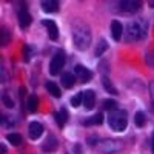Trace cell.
<instances>
[{"label": "cell", "instance_id": "1", "mask_svg": "<svg viewBox=\"0 0 154 154\" xmlns=\"http://www.w3.org/2000/svg\"><path fill=\"white\" fill-rule=\"evenodd\" d=\"M91 29L88 25H85L83 22H77L72 28V40L74 45L77 46V49L80 51H86L91 45Z\"/></svg>", "mask_w": 154, "mask_h": 154}, {"label": "cell", "instance_id": "2", "mask_svg": "<svg viewBox=\"0 0 154 154\" xmlns=\"http://www.w3.org/2000/svg\"><path fill=\"white\" fill-rule=\"evenodd\" d=\"M148 31V26L143 20H134L126 26V32H125V40L126 42H134L139 38L145 37Z\"/></svg>", "mask_w": 154, "mask_h": 154}, {"label": "cell", "instance_id": "3", "mask_svg": "<svg viewBox=\"0 0 154 154\" xmlns=\"http://www.w3.org/2000/svg\"><path fill=\"white\" fill-rule=\"evenodd\" d=\"M108 125L112 131H123L128 126V116L122 109H116L108 116Z\"/></svg>", "mask_w": 154, "mask_h": 154}, {"label": "cell", "instance_id": "4", "mask_svg": "<svg viewBox=\"0 0 154 154\" xmlns=\"http://www.w3.org/2000/svg\"><path fill=\"white\" fill-rule=\"evenodd\" d=\"M63 65H65V54H63L62 51H59V53L53 57L51 63H49V72L53 75H57L62 71Z\"/></svg>", "mask_w": 154, "mask_h": 154}, {"label": "cell", "instance_id": "5", "mask_svg": "<svg viewBox=\"0 0 154 154\" xmlns=\"http://www.w3.org/2000/svg\"><path fill=\"white\" fill-rule=\"evenodd\" d=\"M74 72H75V75L79 77V79L85 83V82H88V80H91L93 79V72L89 71L88 68H85V66H82V65H77L75 68H74Z\"/></svg>", "mask_w": 154, "mask_h": 154}, {"label": "cell", "instance_id": "6", "mask_svg": "<svg viewBox=\"0 0 154 154\" xmlns=\"http://www.w3.org/2000/svg\"><path fill=\"white\" fill-rule=\"evenodd\" d=\"M43 25L48 29V35H49L51 40H57V38H59V28H57V25L53 20H43Z\"/></svg>", "mask_w": 154, "mask_h": 154}, {"label": "cell", "instance_id": "7", "mask_svg": "<svg viewBox=\"0 0 154 154\" xmlns=\"http://www.w3.org/2000/svg\"><path fill=\"white\" fill-rule=\"evenodd\" d=\"M111 34H112V38L116 42H119L122 38V34H123V26L119 20H112L111 22Z\"/></svg>", "mask_w": 154, "mask_h": 154}, {"label": "cell", "instance_id": "8", "mask_svg": "<svg viewBox=\"0 0 154 154\" xmlns=\"http://www.w3.org/2000/svg\"><path fill=\"white\" fill-rule=\"evenodd\" d=\"M96 105V94L93 89H88L86 93H83V106L86 109H93Z\"/></svg>", "mask_w": 154, "mask_h": 154}, {"label": "cell", "instance_id": "9", "mask_svg": "<svg viewBox=\"0 0 154 154\" xmlns=\"http://www.w3.org/2000/svg\"><path fill=\"white\" fill-rule=\"evenodd\" d=\"M140 2H136V0H125V2H120V6H122V11L125 12H136L140 9Z\"/></svg>", "mask_w": 154, "mask_h": 154}, {"label": "cell", "instance_id": "10", "mask_svg": "<svg viewBox=\"0 0 154 154\" xmlns=\"http://www.w3.org/2000/svg\"><path fill=\"white\" fill-rule=\"evenodd\" d=\"M42 134H43V125L38 123V122H31L29 123V137L35 140Z\"/></svg>", "mask_w": 154, "mask_h": 154}, {"label": "cell", "instance_id": "11", "mask_svg": "<svg viewBox=\"0 0 154 154\" xmlns=\"http://www.w3.org/2000/svg\"><path fill=\"white\" fill-rule=\"evenodd\" d=\"M19 25H20V28H26V26H29L31 25V14L26 11V9H20L19 11Z\"/></svg>", "mask_w": 154, "mask_h": 154}, {"label": "cell", "instance_id": "12", "mask_svg": "<svg viewBox=\"0 0 154 154\" xmlns=\"http://www.w3.org/2000/svg\"><path fill=\"white\" fill-rule=\"evenodd\" d=\"M102 149L105 152H116V151L122 149V143L119 140H106V142L102 145Z\"/></svg>", "mask_w": 154, "mask_h": 154}, {"label": "cell", "instance_id": "13", "mask_svg": "<svg viewBox=\"0 0 154 154\" xmlns=\"http://www.w3.org/2000/svg\"><path fill=\"white\" fill-rule=\"evenodd\" d=\"M43 151L45 152H53L56 148H57V139L51 134V136H48V139L45 140V143H43Z\"/></svg>", "mask_w": 154, "mask_h": 154}, {"label": "cell", "instance_id": "14", "mask_svg": "<svg viewBox=\"0 0 154 154\" xmlns=\"http://www.w3.org/2000/svg\"><path fill=\"white\" fill-rule=\"evenodd\" d=\"M75 83V75L71 72H63L62 74V85L65 88H72Z\"/></svg>", "mask_w": 154, "mask_h": 154}, {"label": "cell", "instance_id": "15", "mask_svg": "<svg viewBox=\"0 0 154 154\" xmlns=\"http://www.w3.org/2000/svg\"><path fill=\"white\" fill-rule=\"evenodd\" d=\"M42 8L45 12H56L59 9V2H56V0H43Z\"/></svg>", "mask_w": 154, "mask_h": 154}, {"label": "cell", "instance_id": "16", "mask_svg": "<svg viewBox=\"0 0 154 154\" xmlns=\"http://www.w3.org/2000/svg\"><path fill=\"white\" fill-rule=\"evenodd\" d=\"M11 40V32L6 26H2L0 28V45L2 46H6Z\"/></svg>", "mask_w": 154, "mask_h": 154}, {"label": "cell", "instance_id": "17", "mask_svg": "<svg viewBox=\"0 0 154 154\" xmlns=\"http://www.w3.org/2000/svg\"><path fill=\"white\" fill-rule=\"evenodd\" d=\"M54 117H56V122H57V125L62 128L63 125L66 123V120H68V111L62 108L59 112H56V116H54Z\"/></svg>", "mask_w": 154, "mask_h": 154}, {"label": "cell", "instance_id": "18", "mask_svg": "<svg viewBox=\"0 0 154 154\" xmlns=\"http://www.w3.org/2000/svg\"><path fill=\"white\" fill-rule=\"evenodd\" d=\"M102 122H103V114L97 112V114L93 116V117H89L88 120H85V125H100Z\"/></svg>", "mask_w": 154, "mask_h": 154}, {"label": "cell", "instance_id": "19", "mask_svg": "<svg viewBox=\"0 0 154 154\" xmlns=\"http://www.w3.org/2000/svg\"><path fill=\"white\" fill-rule=\"evenodd\" d=\"M46 89L49 91V94H53L54 97H60V88L54 82H46Z\"/></svg>", "mask_w": 154, "mask_h": 154}, {"label": "cell", "instance_id": "20", "mask_svg": "<svg viewBox=\"0 0 154 154\" xmlns=\"http://www.w3.org/2000/svg\"><path fill=\"white\" fill-rule=\"evenodd\" d=\"M102 83H103L105 89H106L109 94H117V89L114 88V85L111 83V80L108 79V77H103V79H102Z\"/></svg>", "mask_w": 154, "mask_h": 154}, {"label": "cell", "instance_id": "21", "mask_svg": "<svg viewBox=\"0 0 154 154\" xmlns=\"http://www.w3.org/2000/svg\"><path fill=\"white\" fill-rule=\"evenodd\" d=\"M6 140L9 143H12V145H20L22 143V136L20 134H16V133H12V134H8L6 136Z\"/></svg>", "mask_w": 154, "mask_h": 154}, {"label": "cell", "instance_id": "22", "mask_svg": "<svg viewBox=\"0 0 154 154\" xmlns=\"http://www.w3.org/2000/svg\"><path fill=\"white\" fill-rule=\"evenodd\" d=\"M37 108H38V100H37V97H35V96H29V99H28V109H29L31 112H35Z\"/></svg>", "mask_w": 154, "mask_h": 154}, {"label": "cell", "instance_id": "23", "mask_svg": "<svg viewBox=\"0 0 154 154\" xmlns=\"http://www.w3.org/2000/svg\"><path fill=\"white\" fill-rule=\"evenodd\" d=\"M134 123L137 126H143L145 125V114L142 111H137L136 116H134Z\"/></svg>", "mask_w": 154, "mask_h": 154}, {"label": "cell", "instance_id": "24", "mask_svg": "<svg viewBox=\"0 0 154 154\" xmlns=\"http://www.w3.org/2000/svg\"><path fill=\"white\" fill-rule=\"evenodd\" d=\"M103 108H105V109H109V111L112 112V111H116V108H117V102L112 100V99H106V100L103 102Z\"/></svg>", "mask_w": 154, "mask_h": 154}, {"label": "cell", "instance_id": "25", "mask_svg": "<svg viewBox=\"0 0 154 154\" xmlns=\"http://www.w3.org/2000/svg\"><path fill=\"white\" fill-rule=\"evenodd\" d=\"M82 102H83V93H79V94H75V96L71 99V105L75 108V106H79Z\"/></svg>", "mask_w": 154, "mask_h": 154}, {"label": "cell", "instance_id": "26", "mask_svg": "<svg viewBox=\"0 0 154 154\" xmlns=\"http://www.w3.org/2000/svg\"><path fill=\"white\" fill-rule=\"evenodd\" d=\"M2 100H3V103H5L8 108H12V106H14V102H12V99H11V97H9L6 93L2 96Z\"/></svg>", "mask_w": 154, "mask_h": 154}, {"label": "cell", "instance_id": "27", "mask_svg": "<svg viewBox=\"0 0 154 154\" xmlns=\"http://www.w3.org/2000/svg\"><path fill=\"white\" fill-rule=\"evenodd\" d=\"M146 63L151 66H154V49H151L149 53H146Z\"/></svg>", "mask_w": 154, "mask_h": 154}, {"label": "cell", "instance_id": "28", "mask_svg": "<svg viewBox=\"0 0 154 154\" xmlns=\"http://www.w3.org/2000/svg\"><path fill=\"white\" fill-rule=\"evenodd\" d=\"M105 49H106V42H105V40H102V46H100V48L97 46V49H96V56H100Z\"/></svg>", "mask_w": 154, "mask_h": 154}, {"label": "cell", "instance_id": "29", "mask_svg": "<svg viewBox=\"0 0 154 154\" xmlns=\"http://www.w3.org/2000/svg\"><path fill=\"white\" fill-rule=\"evenodd\" d=\"M149 91H151V102H152V109H154V82L149 85Z\"/></svg>", "mask_w": 154, "mask_h": 154}, {"label": "cell", "instance_id": "30", "mask_svg": "<svg viewBox=\"0 0 154 154\" xmlns=\"http://www.w3.org/2000/svg\"><path fill=\"white\" fill-rule=\"evenodd\" d=\"M0 151H2V154H5L6 152V146L5 145H0Z\"/></svg>", "mask_w": 154, "mask_h": 154}, {"label": "cell", "instance_id": "31", "mask_svg": "<svg viewBox=\"0 0 154 154\" xmlns=\"http://www.w3.org/2000/svg\"><path fill=\"white\" fill-rule=\"evenodd\" d=\"M152 154H154V134H152Z\"/></svg>", "mask_w": 154, "mask_h": 154}]
</instances>
